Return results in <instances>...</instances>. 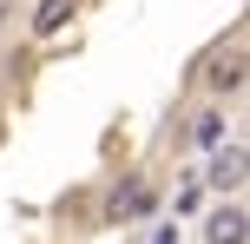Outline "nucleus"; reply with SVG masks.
Segmentation results:
<instances>
[{"instance_id": "nucleus-5", "label": "nucleus", "mask_w": 250, "mask_h": 244, "mask_svg": "<svg viewBox=\"0 0 250 244\" xmlns=\"http://www.w3.org/2000/svg\"><path fill=\"white\" fill-rule=\"evenodd\" d=\"M191 145H204V152H217V145H224V106H204V112H198Z\"/></svg>"}, {"instance_id": "nucleus-1", "label": "nucleus", "mask_w": 250, "mask_h": 244, "mask_svg": "<svg viewBox=\"0 0 250 244\" xmlns=\"http://www.w3.org/2000/svg\"><path fill=\"white\" fill-rule=\"evenodd\" d=\"M204 244H250V218L237 198H224L217 211H204Z\"/></svg>"}, {"instance_id": "nucleus-6", "label": "nucleus", "mask_w": 250, "mask_h": 244, "mask_svg": "<svg viewBox=\"0 0 250 244\" xmlns=\"http://www.w3.org/2000/svg\"><path fill=\"white\" fill-rule=\"evenodd\" d=\"M66 20H73V0H40V7H33V33H40V40L60 33Z\"/></svg>"}, {"instance_id": "nucleus-3", "label": "nucleus", "mask_w": 250, "mask_h": 244, "mask_svg": "<svg viewBox=\"0 0 250 244\" xmlns=\"http://www.w3.org/2000/svg\"><path fill=\"white\" fill-rule=\"evenodd\" d=\"M145 211H158V198H151V185L145 178H125L112 198H105V218L112 224H125V218H145Z\"/></svg>"}, {"instance_id": "nucleus-4", "label": "nucleus", "mask_w": 250, "mask_h": 244, "mask_svg": "<svg viewBox=\"0 0 250 244\" xmlns=\"http://www.w3.org/2000/svg\"><path fill=\"white\" fill-rule=\"evenodd\" d=\"M204 185H211V192H224V198H237V192H244V152H237V145L211 152V165H204Z\"/></svg>"}, {"instance_id": "nucleus-7", "label": "nucleus", "mask_w": 250, "mask_h": 244, "mask_svg": "<svg viewBox=\"0 0 250 244\" xmlns=\"http://www.w3.org/2000/svg\"><path fill=\"white\" fill-rule=\"evenodd\" d=\"M151 244H178V224H158V231H151Z\"/></svg>"}, {"instance_id": "nucleus-2", "label": "nucleus", "mask_w": 250, "mask_h": 244, "mask_svg": "<svg viewBox=\"0 0 250 244\" xmlns=\"http://www.w3.org/2000/svg\"><path fill=\"white\" fill-rule=\"evenodd\" d=\"M204 86H211V92H244V46H237V40L211 53V66H204Z\"/></svg>"}]
</instances>
